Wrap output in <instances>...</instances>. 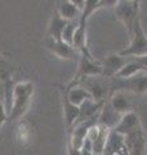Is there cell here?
I'll return each mask as SVG.
<instances>
[{
    "mask_svg": "<svg viewBox=\"0 0 147 155\" xmlns=\"http://www.w3.org/2000/svg\"><path fill=\"white\" fill-rule=\"evenodd\" d=\"M34 91H35V87L31 81H19V83L14 84L12 107L8 114L9 120L16 122L19 118H22L31 102Z\"/></svg>",
    "mask_w": 147,
    "mask_h": 155,
    "instance_id": "cell-1",
    "label": "cell"
},
{
    "mask_svg": "<svg viewBox=\"0 0 147 155\" xmlns=\"http://www.w3.org/2000/svg\"><path fill=\"white\" fill-rule=\"evenodd\" d=\"M111 80V89L115 91H124L130 94L143 96L147 93V72L133 75L130 78H110Z\"/></svg>",
    "mask_w": 147,
    "mask_h": 155,
    "instance_id": "cell-2",
    "label": "cell"
},
{
    "mask_svg": "<svg viewBox=\"0 0 147 155\" xmlns=\"http://www.w3.org/2000/svg\"><path fill=\"white\" fill-rule=\"evenodd\" d=\"M139 4H141V0H133V2L120 0L117 3V5L114 8L115 17L125 27L129 38L132 35V32H133V27L137 18L139 17Z\"/></svg>",
    "mask_w": 147,
    "mask_h": 155,
    "instance_id": "cell-3",
    "label": "cell"
},
{
    "mask_svg": "<svg viewBox=\"0 0 147 155\" xmlns=\"http://www.w3.org/2000/svg\"><path fill=\"white\" fill-rule=\"evenodd\" d=\"M81 84L89 92L92 98L94 101H107L112 93L111 89V80L105 76H89L75 81Z\"/></svg>",
    "mask_w": 147,
    "mask_h": 155,
    "instance_id": "cell-4",
    "label": "cell"
},
{
    "mask_svg": "<svg viewBox=\"0 0 147 155\" xmlns=\"http://www.w3.org/2000/svg\"><path fill=\"white\" fill-rule=\"evenodd\" d=\"M119 53L121 56H126V57L147 56V35L143 30V26H142L141 17L137 18V21L134 23L133 32L130 35L129 45L125 47Z\"/></svg>",
    "mask_w": 147,
    "mask_h": 155,
    "instance_id": "cell-5",
    "label": "cell"
},
{
    "mask_svg": "<svg viewBox=\"0 0 147 155\" xmlns=\"http://www.w3.org/2000/svg\"><path fill=\"white\" fill-rule=\"evenodd\" d=\"M130 61V57L121 56L120 53H111L105 58L100 60L102 66V76L105 78H114L117 72L121 70L128 62Z\"/></svg>",
    "mask_w": 147,
    "mask_h": 155,
    "instance_id": "cell-6",
    "label": "cell"
},
{
    "mask_svg": "<svg viewBox=\"0 0 147 155\" xmlns=\"http://www.w3.org/2000/svg\"><path fill=\"white\" fill-rule=\"evenodd\" d=\"M89 76H102V66L100 60H96L94 57H87L80 54L79 66H77L76 75L72 81H77L83 78Z\"/></svg>",
    "mask_w": 147,
    "mask_h": 155,
    "instance_id": "cell-7",
    "label": "cell"
},
{
    "mask_svg": "<svg viewBox=\"0 0 147 155\" xmlns=\"http://www.w3.org/2000/svg\"><path fill=\"white\" fill-rule=\"evenodd\" d=\"M125 145L128 147L129 155H147V140L143 127L124 136Z\"/></svg>",
    "mask_w": 147,
    "mask_h": 155,
    "instance_id": "cell-8",
    "label": "cell"
},
{
    "mask_svg": "<svg viewBox=\"0 0 147 155\" xmlns=\"http://www.w3.org/2000/svg\"><path fill=\"white\" fill-rule=\"evenodd\" d=\"M139 127H142L141 118H139L138 113L133 110V111H129V113H125L121 115L119 123L116 124L114 130L122 136H126V134L137 130Z\"/></svg>",
    "mask_w": 147,
    "mask_h": 155,
    "instance_id": "cell-9",
    "label": "cell"
},
{
    "mask_svg": "<svg viewBox=\"0 0 147 155\" xmlns=\"http://www.w3.org/2000/svg\"><path fill=\"white\" fill-rule=\"evenodd\" d=\"M61 98H62V109H63V118H65V122H66V127L67 130L70 132L72 129L74 124L76 123L77 118H79V111L80 107L75 104H72L67 97L66 93V87H61Z\"/></svg>",
    "mask_w": 147,
    "mask_h": 155,
    "instance_id": "cell-10",
    "label": "cell"
},
{
    "mask_svg": "<svg viewBox=\"0 0 147 155\" xmlns=\"http://www.w3.org/2000/svg\"><path fill=\"white\" fill-rule=\"evenodd\" d=\"M102 155H129L128 147L124 141V136L111 129L105 151Z\"/></svg>",
    "mask_w": 147,
    "mask_h": 155,
    "instance_id": "cell-11",
    "label": "cell"
},
{
    "mask_svg": "<svg viewBox=\"0 0 147 155\" xmlns=\"http://www.w3.org/2000/svg\"><path fill=\"white\" fill-rule=\"evenodd\" d=\"M129 94L130 93L124 91H115L110 96L109 104L120 115L129 113V111H133V102H132V98L129 97Z\"/></svg>",
    "mask_w": 147,
    "mask_h": 155,
    "instance_id": "cell-12",
    "label": "cell"
},
{
    "mask_svg": "<svg viewBox=\"0 0 147 155\" xmlns=\"http://www.w3.org/2000/svg\"><path fill=\"white\" fill-rule=\"evenodd\" d=\"M106 101H94L93 98H89L84 101L79 107H80V111H79V118H77L76 123H81V122H85V120H90V119H96L98 118L100 115V111L102 109V106L105 105ZM74 124V125H75Z\"/></svg>",
    "mask_w": 147,
    "mask_h": 155,
    "instance_id": "cell-13",
    "label": "cell"
},
{
    "mask_svg": "<svg viewBox=\"0 0 147 155\" xmlns=\"http://www.w3.org/2000/svg\"><path fill=\"white\" fill-rule=\"evenodd\" d=\"M47 48L56 57L61 58V60H72L74 56L76 54L75 48L70 44H67V43L63 41V40H54V39L48 38Z\"/></svg>",
    "mask_w": 147,
    "mask_h": 155,
    "instance_id": "cell-14",
    "label": "cell"
},
{
    "mask_svg": "<svg viewBox=\"0 0 147 155\" xmlns=\"http://www.w3.org/2000/svg\"><path fill=\"white\" fill-rule=\"evenodd\" d=\"M120 118H121V115L119 113H116V111L111 107V105L109 104V100H107L100 111L97 123L101 125H105V127L110 128V129H114L116 127V124L119 123Z\"/></svg>",
    "mask_w": 147,
    "mask_h": 155,
    "instance_id": "cell-15",
    "label": "cell"
},
{
    "mask_svg": "<svg viewBox=\"0 0 147 155\" xmlns=\"http://www.w3.org/2000/svg\"><path fill=\"white\" fill-rule=\"evenodd\" d=\"M66 93H67L68 100L77 106H80L84 101L92 98L89 92H88L81 84L75 83V81H71L70 85L66 87Z\"/></svg>",
    "mask_w": 147,
    "mask_h": 155,
    "instance_id": "cell-16",
    "label": "cell"
},
{
    "mask_svg": "<svg viewBox=\"0 0 147 155\" xmlns=\"http://www.w3.org/2000/svg\"><path fill=\"white\" fill-rule=\"evenodd\" d=\"M56 11L66 21H76L80 19L81 16V11L76 5H74L70 0H58Z\"/></svg>",
    "mask_w": 147,
    "mask_h": 155,
    "instance_id": "cell-17",
    "label": "cell"
},
{
    "mask_svg": "<svg viewBox=\"0 0 147 155\" xmlns=\"http://www.w3.org/2000/svg\"><path fill=\"white\" fill-rule=\"evenodd\" d=\"M67 22L65 18H62L57 11L53 12V16L51 19L48 27V38L54 39V40H62V32L65 30V27L67 25Z\"/></svg>",
    "mask_w": 147,
    "mask_h": 155,
    "instance_id": "cell-18",
    "label": "cell"
},
{
    "mask_svg": "<svg viewBox=\"0 0 147 155\" xmlns=\"http://www.w3.org/2000/svg\"><path fill=\"white\" fill-rule=\"evenodd\" d=\"M141 72H147V67L142 65L139 61H137L136 58L130 57V61L124 67H121V70L115 75V78H130Z\"/></svg>",
    "mask_w": 147,
    "mask_h": 155,
    "instance_id": "cell-19",
    "label": "cell"
},
{
    "mask_svg": "<svg viewBox=\"0 0 147 155\" xmlns=\"http://www.w3.org/2000/svg\"><path fill=\"white\" fill-rule=\"evenodd\" d=\"M98 9H100V0H85L84 8L81 9V16L79 19V23L87 25L88 19H89L92 14L97 12Z\"/></svg>",
    "mask_w": 147,
    "mask_h": 155,
    "instance_id": "cell-20",
    "label": "cell"
},
{
    "mask_svg": "<svg viewBox=\"0 0 147 155\" xmlns=\"http://www.w3.org/2000/svg\"><path fill=\"white\" fill-rule=\"evenodd\" d=\"M77 26H79V19H76V21H68L66 27H65V30H63V32H62V40L66 41L67 44L72 45L74 36H75Z\"/></svg>",
    "mask_w": 147,
    "mask_h": 155,
    "instance_id": "cell-21",
    "label": "cell"
},
{
    "mask_svg": "<svg viewBox=\"0 0 147 155\" xmlns=\"http://www.w3.org/2000/svg\"><path fill=\"white\" fill-rule=\"evenodd\" d=\"M8 119H9V116H8V111H7V107H5V104H4L2 97H0V128L3 127V124L5 123Z\"/></svg>",
    "mask_w": 147,
    "mask_h": 155,
    "instance_id": "cell-22",
    "label": "cell"
},
{
    "mask_svg": "<svg viewBox=\"0 0 147 155\" xmlns=\"http://www.w3.org/2000/svg\"><path fill=\"white\" fill-rule=\"evenodd\" d=\"M120 0H100V9L101 8H112L114 9Z\"/></svg>",
    "mask_w": 147,
    "mask_h": 155,
    "instance_id": "cell-23",
    "label": "cell"
},
{
    "mask_svg": "<svg viewBox=\"0 0 147 155\" xmlns=\"http://www.w3.org/2000/svg\"><path fill=\"white\" fill-rule=\"evenodd\" d=\"M67 155H81L79 149H75L70 142H67Z\"/></svg>",
    "mask_w": 147,
    "mask_h": 155,
    "instance_id": "cell-24",
    "label": "cell"
},
{
    "mask_svg": "<svg viewBox=\"0 0 147 155\" xmlns=\"http://www.w3.org/2000/svg\"><path fill=\"white\" fill-rule=\"evenodd\" d=\"M70 2L74 4V5H76L80 11L84 8V4H85V0H70Z\"/></svg>",
    "mask_w": 147,
    "mask_h": 155,
    "instance_id": "cell-25",
    "label": "cell"
},
{
    "mask_svg": "<svg viewBox=\"0 0 147 155\" xmlns=\"http://www.w3.org/2000/svg\"><path fill=\"white\" fill-rule=\"evenodd\" d=\"M133 58H136L137 61H139L142 65H145L147 67V56H139V57H133Z\"/></svg>",
    "mask_w": 147,
    "mask_h": 155,
    "instance_id": "cell-26",
    "label": "cell"
},
{
    "mask_svg": "<svg viewBox=\"0 0 147 155\" xmlns=\"http://www.w3.org/2000/svg\"><path fill=\"white\" fill-rule=\"evenodd\" d=\"M80 151H81V155H94L92 150H80Z\"/></svg>",
    "mask_w": 147,
    "mask_h": 155,
    "instance_id": "cell-27",
    "label": "cell"
},
{
    "mask_svg": "<svg viewBox=\"0 0 147 155\" xmlns=\"http://www.w3.org/2000/svg\"><path fill=\"white\" fill-rule=\"evenodd\" d=\"M129 2H133V0H129Z\"/></svg>",
    "mask_w": 147,
    "mask_h": 155,
    "instance_id": "cell-28",
    "label": "cell"
}]
</instances>
